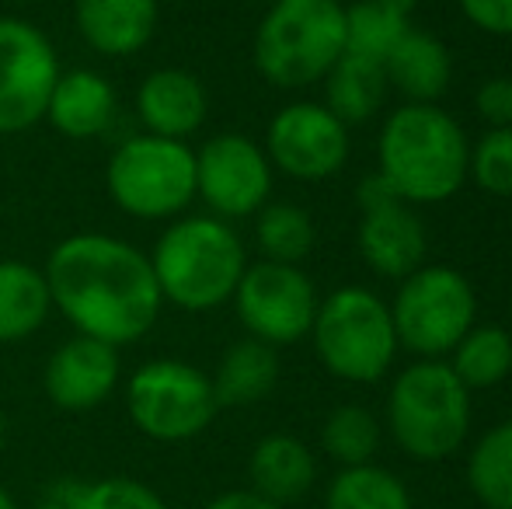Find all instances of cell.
<instances>
[{"label": "cell", "mask_w": 512, "mask_h": 509, "mask_svg": "<svg viewBox=\"0 0 512 509\" xmlns=\"http://www.w3.org/2000/svg\"><path fill=\"white\" fill-rule=\"evenodd\" d=\"M53 311L105 346H133L161 318V290H157L150 255L133 241L102 231H81L63 238L49 252L46 265Z\"/></svg>", "instance_id": "cell-1"}, {"label": "cell", "mask_w": 512, "mask_h": 509, "mask_svg": "<svg viewBox=\"0 0 512 509\" xmlns=\"http://www.w3.org/2000/svg\"><path fill=\"white\" fill-rule=\"evenodd\" d=\"M150 269L164 304L185 314H209L234 297L248 269V252L227 220L185 213L154 241Z\"/></svg>", "instance_id": "cell-2"}, {"label": "cell", "mask_w": 512, "mask_h": 509, "mask_svg": "<svg viewBox=\"0 0 512 509\" xmlns=\"http://www.w3.org/2000/svg\"><path fill=\"white\" fill-rule=\"evenodd\" d=\"M464 129L436 105H401L380 129V171L408 206L446 203L467 182Z\"/></svg>", "instance_id": "cell-3"}, {"label": "cell", "mask_w": 512, "mask_h": 509, "mask_svg": "<svg viewBox=\"0 0 512 509\" xmlns=\"http://www.w3.org/2000/svg\"><path fill=\"white\" fill-rule=\"evenodd\" d=\"M345 53V7L338 0H276L258 21L255 67L286 91L324 81Z\"/></svg>", "instance_id": "cell-4"}, {"label": "cell", "mask_w": 512, "mask_h": 509, "mask_svg": "<svg viewBox=\"0 0 512 509\" xmlns=\"http://www.w3.org/2000/svg\"><path fill=\"white\" fill-rule=\"evenodd\" d=\"M387 426L398 447L415 461L457 454L471 429V391L450 363L418 360L401 370L387 398Z\"/></svg>", "instance_id": "cell-5"}, {"label": "cell", "mask_w": 512, "mask_h": 509, "mask_svg": "<svg viewBox=\"0 0 512 509\" xmlns=\"http://www.w3.org/2000/svg\"><path fill=\"white\" fill-rule=\"evenodd\" d=\"M105 192L126 217L171 224L196 203V150L185 140L129 136L108 157Z\"/></svg>", "instance_id": "cell-6"}, {"label": "cell", "mask_w": 512, "mask_h": 509, "mask_svg": "<svg viewBox=\"0 0 512 509\" xmlns=\"http://www.w3.org/2000/svg\"><path fill=\"white\" fill-rule=\"evenodd\" d=\"M310 339L324 370L352 384L380 381L401 349L391 307L366 286H342L324 297L317 304Z\"/></svg>", "instance_id": "cell-7"}, {"label": "cell", "mask_w": 512, "mask_h": 509, "mask_svg": "<svg viewBox=\"0 0 512 509\" xmlns=\"http://www.w3.org/2000/svg\"><path fill=\"white\" fill-rule=\"evenodd\" d=\"M478 297L464 272L453 265H418L401 279L391 304V321L398 346L422 360H439L453 353L460 339L474 328Z\"/></svg>", "instance_id": "cell-8"}, {"label": "cell", "mask_w": 512, "mask_h": 509, "mask_svg": "<svg viewBox=\"0 0 512 509\" xmlns=\"http://www.w3.org/2000/svg\"><path fill=\"white\" fill-rule=\"evenodd\" d=\"M126 412L147 440L185 443L216 419L220 401L209 374L175 356H157L129 377Z\"/></svg>", "instance_id": "cell-9"}, {"label": "cell", "mask_w": 512, "mask_h": 509, "mask_svg": "<svg viewBox=\"0 0 512 509\" xmlns=\"http://www.w3.org/2000/svg\"><path fill=\"white\" fill-rule=\"evenodd\" d=\"M60 74L53 39L28 18L0 14V136L25 133L46 119Z\"/></svg>", "instance_id": "cell-10"}, {"label": "cell", "mask_w": 512, "mask_h": 509, "mask_svg": "<svg viewBox=\"0 0 512 509\" xmlns=\"http://www.w3.org/2000/svg\"><path fill=\"white\" fill-rule=\"evenodd\" d=\"M234 311L251 339L269 346H293L307 339L317 314V290L300 265L255 262L234 290Z\"/></svg>", "instance_id": "cell-11"}, {"label": "cell", "mask_w": 512, "mask_h": 509, "mask_svg": "<svg viewBox=\"0 0 512 509\" xmlns=\"http://www.w3.org/2000/svg\"><path fill=\"white\" fill-rule=\"evenodd\" d=\"M272 161L262 143L244 133H216L196 150V199L209 217H255L272 196Z\"/></svg>", "instance_id": "cell-12"}, {"label": "cell", "mask_w": 512, "mask_h": 509, "mask_svg": "<svg viewBox=\"0 0 512 509\" xmlns=\"http://www.w3.org/2000/svg\"><path fill=\"white\" fill-rule=\"evenodd\" d=\"M272 168L300 182H321L349 161V126L321 102H293L279 109L265 133Z\"/></svg>", "instance_id": "cell-13"}, {"label": "cell", "mask_w": 512, "mask_h": 509, "mask_svg": "<svg viewBox=\"0 0 512 509\" xmlns=\"http://www.w3.org/2000/svg\"><path fill=\"white\" fill-rule=\"evenodd\" d=\"M119 374V349L88 339V335H74L49 353L42 387L60 412H91L112 398Z\"/></svg>", "instance_id": "cell-14"}, {"label": "cell", "mask_w": 512, "mask_h": 509, "mask_svg": "<svg viewBox=\"0 0 512 509\" xmlns=\"http://www.w3.org/2000/svg\"><path fill=\"white\" fill-rule=\"evenodd\" d=\"M206 116V84L185 67H157L136 88V119L150 136L189 143V136L203 129Z\"/></svg>", "instance_id": "cell-15"}, {"label": "cell", "mask_w": 512, "mask_h": 509, "mask_svg": "<svg viewBox=\"0 0 512 509\" xmlns=\"http://www.w3.org/2000/svg\"><path fill=\"white\" fill-rule=\"evenodd\" d=\"M161 21L157 0H74L77 35L108 60H129L150 46Z\"/></svg>", "instance_id": "cell-16"}, {"label": "cell", "mask_w": 512, "mask_h": 509, "mask_svg": "<svg viewBox=\"0 0 512 509\" xmlns=\"http://www.w3.org/2000/svg\"><path fill=\"white\" fill-rule=\"evenodd\" d=\"M119 95L112 81L91 67L63 70L46 105V123L67 140H95L115 123Z\"/></svg>", "instance_id": "cell-17"}, {"label": "cell", "mask_w": 512, "mask_h": 509, "mask_svg": "<svg viewBox=\"0 0 512 509\" xmlns=\"http://www.w3.org/2000/svg\"><path fill=\"white\" fill-rule=\"evenodd\" d=\"M425 224L408 203L370 210L359 220V255L377 276L405 279L425 258Z\"/></svg>", "instance_id": "cell-18"}, {"label": "cell", "mask_w": 512, "mask_h": 509, "mask_svg": "<svg viewBox=\"0 0 512 509\" xmlns=\"http://www.w3.org/2000/svg\"><path fill=\"white\" fill-rule=\"evenodd\" d=\"M387 84L398 88L411 105H436L453 77V60L446 46L429 32L408 28L384 60Z\"/></svg>", "instance_id": "cell-19"}, {"label": "cell", "mask_w": 512, "mask_h": 509, "mask_svg": "<svg viewBox=\"0 0 512 509\" xmlns=\"http://www.w3.org/2000/svg\"><path fill=\"white\" fill-rule=\"evenodd\" d=\"M248 475L251 492H258L276 506H286L310 492L317 478V464L304 440L290 433H272L258 440V447L251 450Z\"/></svg>", "instance_id": "cell-20"}, {"label": "cell", "mask_w": 512, "mask_h": 509, "mask_svg": "<svg viewBox=\"0 0 512 509\" xmlns=\"http://www.w3.org/2000/svg\"><path fill=\"white\" fill-rule=\"evenodd\" d=\"M53 314L46 272L21 258H0V346L32 339Z\"/></svg>", "instance_id": "cell-21"}, {"label": "cell", "mask_w": 512, "mask_h": 509, "mask_svg": "<svg viewBox=\"0 0 512 509\" xmlns=\"http://www.w3.org/2000/svg\"><path fill=\"white\" fill-rule=\"evenodd\" d=\"M216 391L220 408H241V405H255V401L269 398L272 387L279 381V356L276 346L258 339H241L220 356V367L209 377Z\"/></svg>", "instance_id": "cell-22"}, {"label": "cell", "mask_w": 512, "mask_h": 509, "mask_svg": "<svg viewBox=\"0 0 512 509\" xmlns=\"http://www.w3.org/2000/svg\"><path fill=\"white\" fill-rule=\"evenodd\" d=\"M387 74L384 63L366 60V56L356 53H342L338 63L328 70L324 77V91H328V109L342 119L345 126L352 123H366L380 112L387 98Z\"/></svg>", "instance_id": "cell-23"}, {"label": "cell", "mask_w": 512, "mask_h": 509, "mask_svg": "<svg viewBox=\"0 0 512 509\" xmlns=\"http://www.w3.org/2000/svg\"><path fill=\"white\" fill-rule=\"evenodd\" d=\"M450 356V370L467 391L495 387L512 374V335L502 325H474Z\"/></svg>", "instance_id": "cell-24"}, {"label": "cell", "mask_w": 512, "mask_h": 509, "mask_svg": "<svg viewBox=\"0 0 512 509\" xmlns=\"http://www.w3.org/2000/svg\"><path fill=\"white\" fill-rule=\"evenodd\" d=\"M467 485L485 509H512V419L492 426L474 443Z\"/></svg>", "instance_id": "cell-25"}, {"label": "cell", "mask_w": 512, "mask_h": 509, "mask_svg": "<svg viewBox=\"0 0 512 509\" xmlns=\"http://www.w3.org/2000/svg\"><path fill=\"white\" fill-rule=\"evenodd\" d=\"M314 220L297 203H265L255 213V241L265 262L300 265L314 248Z\"/></svg>", "instance_id": "cell-26"}, {"label": "cell", "mask_w": 512, "mask_h": 509, "mask_svg": "<svg viewBox=\"0 0 512 509\" xmlns=\"http://www.w3.org/2000/svg\"><path fill=\"white\" fill-rule=\"evenodd\" d=\"M324 509H411V496L394 471L359 464L331 478Z\"/></svg>", "instance_id": "cell-27"}, {"label": "cell", "mask_w": 512, "mask_h": 509, "mask_svg": "<svg viewBox=\"0 0 512 509\" xmlns=\"http://www.w3.org/2000/svg\"><path fill=\"white\" fill-rule=\"evenodd\" d=\"M408 21V14L394 11L387 0H359L345 7V53L384 63L394 42L411 28Z\"/></svg>", "instance_id": "cell-28"}, {"label": "cell", "mask_w": 512, "mask_h": 509, "mask_svg": "<svg viewBox=\"0 0 512 509\" xmlns=\"http://www.w3.org/2000/svg\"><path fill=\"white\" fill-rule=\"evenodd\" d=\"M321 447L342 468L373 464L380 447V422L363 405H338L321 426Z\"/></svg>", "instance_id": "cell-29"}, {"label": "cell", "mask_w": 512, "mask_h": 509, "mask_svg": "<svg viewBox=\"0 0 512 509\" xmlns=\"http://www.w3.org/2000/svg\"><path fill=\"white\" fill-rule=\"evenodd\" d=\"M56 496L67 499L70 509H171L150 485L136 478H102L88 485L67 482L56 489Z\"/></svg>", "instance_id": "cell-30"}, {"label": "cell", "mask_w": 512, "mask_h": 509, "mask_svg": "<svg viewBox=\"0 0 512 509\" xmlns=\"http://www.w3.org/2000/svg\"><path fill=\"white\" fill-rule=\"evenodd\" d=\"M467 178L488 196H512V126L485 129L467 157Z\"/></svg>", "instance_id": "cell-31"}, {"label": "cell", "mask_w": 512, "mask_h": 509, "mask_svg": "<svg viewBox=\"0 0 512 509\" xmlns=\"http://www.w3.org/2000/svg\"><path fill=\"white\" fill-rule=\"evenodd\" d=\"M474 109H478L488 129L512 126V77L499 74L481 81L478 95H474Z\"/></svg>", "instance_id": "cell-32"}, {"label": "cell", "mask_w": 512, "mask_h": 509, "mask_svg": "<svg viewBox=\"0 0 512 509\" xmlns=\"http://www.w3.org/2000/svg\"><path fill=\"white\" fill-rule=\"evenodd\" d=\"M460 11L488 35H512V0H460Z\"/></svg>", "instance_id": "cell-33"}, {"label": "cell", "mask_w": 512, "mask_h": 509, "mask_svg": "<svg viewBox=\"0 0 512 509\" xmlns=\"http://www.w3.org/2000/svg\"><path fill=\"white\" fill-rule=\"evenodd\" d=\"M356 199H359V210H363V213L384 210V206H394V203H405V199L398 196V189L391 185V178H387L380 168L373 171V175H366L363 182H359Z\"/></svg>", "instance_id": "cell-34"}, {"label": "cell", "mask_w": 512, "mask_h": 509, "mask_svg": "<svg viewBox=\"0 0 512 509\" xmlns=\"http://www.w3.org/2000/svg\"><path fill=\"white\" fill-rule=\"evenodd\" d=\"M206 509H283V506L269 503V499L258 496V492H251V489H237V492H223V496H216Z\"/></svg>", "instance_id": "cell-35"}, {"label": "cell", "mask_w": 512, "mask_h": 509, "mask_svg": "<svg viewBox=\"0 0 512 509\" xmlns=\"http://www.w3.org/2000/svg\"><path fill=\"white\" fill-rule=\"evenodd\" d=\"M0 509H18V503H14V496L4 489V485H0Z\"/></svg>", "instance_id": "cell-36"}, {"label": "cell", "mask_w": 512, "mask_h": 509, "mask_svg": "<svg viewBox=\"0 0 512 509\" xmlns=\"http://www.w3.org/2000/svg\"><path fill=\"white\" fill-rule=\"evenodd\" d=\"M39 509H70V503H67V499H60V496H53L49 503H42Z\"/></svg>", "instance_id": "cell-37"}, {"label": "cell", "mask_w": 512, "mask_h": 509, "mask_svg": "<svg viewBox=\"0 0 512 509\" xmlns=\"http://www.w3.org/2000/svg\"><path fill=\"white\" fill-rule=\"evenodd\" d=\"M4 440H7V422H4V415H0V450H4Z\"/></svg>", "instance_id": "cell-38"}]
</instances>
